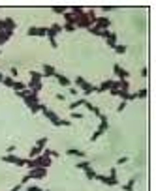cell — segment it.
I'll return each mask as SVG.
<instances>
[{"label": "cell", "instance_id": "23", "mask_svg": "<svg viewBox=\"0 0 156 191\" xmlns=\"http://www.w3.org/2000/svg\"><path fill=\"white\" fill-rule=\"evenodd\" d=\"M75 167L81 169V171H87V169H90V161H77Z\"/></svg>", "mask_w": 156, "mask_h": 191}, {"label": "cell", "instance_id": "16", "mask_svg": "<svg viewBox=\"0 0 156 191\" xmlns=\"http://www.w3.org/2000/svg\"><path fill=\"white\" fill-rule=\"evenodd\" d=\"M13 36V32H8V30H0V47L6 43V41H9V38Z\"/></svg>", "mask_w": 156, "mask_h": 191}, {"label": "cell", "instance_id": "50", "mask_svg": "<svg viewBox=\"0 0 156 191\" xmlns=\"http://www.w3.org/2000/svg\"><path fill=\"white\" fill-rule=\"evenodd\" d=\"M2 79H4V75H2V73H0V83H2Z\"/></svg>", "mask_w": 156, "mask_h": 191}, {"label": "cell", "instance_id": "3", "mask_svg": "<svg viewBox=\"0 0 156 191\" xmlns=\"http://www.w3.org/2000/svg\"><path fill=\"white\" fill-rule=\"evenodd\" d=\"M28 178H34V180H41L47 176V169H41V167H36V169H30V172L27 174Z\"/></svg>", "mask_w": 156, "mask_h": 191}, {"label": "cell", "instance_id": "47", "mask_svg": "<svg viewBox=\"0 0 156 191\" xmlns=\"http://www.w3.org/2000/svg\"><path fill=\"white\" fill-rule=\"evenodd\" d=\"M141 75H143V77L149 75V70H147V67H143V70H141Z\"/></svg>", "mask_w": 156, "mask_h": 191}, {"label": "cell", "instance_id": "46", "mask_svg": "<svg viewBox=\"0 0 156 191\" xmlns=\"http://www.w3.org/2000/svg\"><path fill=\"white\" fill-rule=\"evenodd\" d=\"M109 92H111V96H119V90H117V88H111Z\"/></svg>", "mask_w": 156, "mask_h": 191}, {"label": "cell", "instance_id": "22", "mask_svg": "<svg viewBox=\"0 0 156 191\" xmlns=\"http://www.w3.org/2000/svg\"><path fill=\"white\" fill-rule=\"evenodd\" d=\"M66 154H68V155H75V157H85V152L83 150H75V148L66 150Z\"/></svg>", "mask_w": 156, "mask_h": 191}, {"label": "cell", "instance_id": "9", "mask_svg": "<svg viewBox=\"0 0 156 191\" xmlns=\"http://www.w3.org/2000/svg\"><path fill=\"white\" fill-rule=\"evenodd\" d=\"M28 36H47V28H43V26H30L28 28Z\"/></svg>", "mask_w": 156, "mask_h": 191}, {"label": "cell", "instance_id": "24", "mask_svg": "<svg viewBox=\"0 0 156 191\" xmlns=\"http://www.w3.org/2000/svg\"><path fill=\"white\" fill-rule=\"evenodd\" d=\"M25 88H27V84L23 81H15L13 83V90H15V92H21V90H25Z\"/></svg>", "mask_w": 156, "mask_h": 191}, {"label": "cell", "instance_id": "14", "mask_svg": "<svg viewBox=\"0 0 156 191\" xmlns=\"http://www.w3.org/2000/svg\"><path fill=\"white\" fill-rule=\"evenodd\" d=\"M57 75V70L51 64H43V77H55Z\"/></svg>", "mask_w": 156, "mask_h": 191}, {"label": "cell", "instance_id": "21", "mask_svg": "<svg viewBox=\"0 0 156 191\" xmlns=\"http://www.w3.org/2000/svg\"><path fill=\"white\" fill-rule=\"evenodd\" d=\"M2 161H4V163H13V165H15L17 155H13V154H6V155H2Z\"/></svg>", "mask_w": 156, "mask_h": 191}, {"label": "cell", "instance_id": "12", "mask_svg": "<svg viewBox=\"0 0 156 191\" xmlns=\"http://www.w3.org/2000/svg\"><path fill=\"white\" fill-rule=\"evenodd\" d=\"M60 30H62V26H60V25H57V22H53V25L47 28V38H49V39H55V36H57V34H58Z\"/></svg>", "mask_w": 156, "mask_h": 191}, {"label": "cell", "instance_id": "49", "mask_svg": "<svg viewBox=\"0 0 156 191\" xmlns=\"http://www.w3.org/2000/svg\"><path fill=\"white\" fill-rule=\"evenodd\" d=\"M12 191H21V184H17V186H13V187H12Z\"/></svg>", "mask_w": 156, "mask_h": 191}, {"label": "cell", "instance_id": "51", "mask_svg": "<svg viewBox=\"0 0 156 191\" xmlns=\"http://www.w3.org/2000/svg\"><path fill=\"white\" fill-rule=\"evenodd\" d=\"M45 191H51V189H45Z\"/></svg>", "mask_w": 156, "mask_h": 191}, {"label": "cell", "instance_id": "32", "mask_svg": "<svg viewBox=\"0 0 156 191\" xmlns=\"http://www.w3.org/2000/svg\"><path fill=\"white\" fill-rule=\"evenodd\" d=\"M133 96H136V99L139 97V99H143V97H147V88H141L139 90V92L137 94H133Z\"/></svg>", "mask_w": 156, "mask_h": 191}, {"label": "cell", "instance_id": "30", "mask_svg": "<svg viewBox=\"0 0 156 191\" xmlns=\"http://www.w3.org/2000/svg\"><path fill=\"white\" fill-rule=\"evenodd\" d=\"M49 142V139L47 137H41V139H38L36 141V146H40V148H45V144Z\"/></svg>", "mask_w": 156, "mask_h": 191}, {"label": "cell", "instance_id": "37", "mask_svg": "<svg viewBox=\"0 0 156 191\" xmlns=\"http://www.w3.org/2000/svg\"><path fill=\"white\" fill-rule=\"evenodd\" d=\"M83 107H85V109H88V111H94V109H96V105H92V103H90V101H88V99H85Z\"/></svg>", "mask_w": 156, "mask_h": 191}, {"label": "cell", "instance_id": "15", "mask_svg": "<svg viewBox=\"0 0 156 191\" xmlns=\"http://www.w3.org/2000/svg\"><path fill=\"white\" fill-rule=\"evenodd\" d=\"M55 77H57V81H58V84L60 86H72V81H70V79L68 77H66V75H60V73H57V75H55Z\"/></svg>", "mask_w": 156, "mask_h": 191}, {"label": "cell", "instance_id": "35", "mask_svg": "<svg viewBox=\"0 0 156 191\" xmlns=\"http://www.w3.org/2000/svg\"><path fill=\"white\" fill-rule=\"evenodd\" d=\"M85 172H87V178H88V180H96V172L92 171V169H87Z\"/></svg>", "mask_w": 156, "mask_h": 191}, {"label": "cell", "instance_id": "48", "mask_svg": "<svg viewBox=\"0 0 156 191\" xmlns=\"http://www.w3.org/2000/svg\"><path fill=\"white\" fill-rule=\"evenodd\" d=\"M55 97H57L58 101H64V99H66V97H64V94H57V96H55Z\"/></svg>", "mask_w": 156, "mask_h": 191}, {"label": "cell", "instance_id": "43", "mask_svg": "<svg viewBox=\"0 0 156 191\" xmlns=\"http://www.w3.org/2000/svg\"><path fill=\"white\" fill-rule=\"evenodd\" d=\"M49 43H51V47H53V49H57V47H58V43H57V39H49Z\"/></svg>", "mask_w": 156, "mask_h": 191}, {"label": "cell", "instance_id": "5", "mask_svg": "<svg viewBox=\"0 0 156 191\" xmlns=\"http://www.w3.org/2000/svg\"><path fill=\"white\" fill-rule=\"evenodd\" d=\"M40 103V96L38 94H34V92H30L27 97H25V105L28 107V109H32L34 105H38Z\"/></svg>", "mask_w": 156, "mask_h": 191}, {"label": "cell", "instance_id": "27", "mask_svg": "<svg viewBox=\"0 0 156 191\" xmlns=\"http://www.w3.org/2000/svg\"><path fill=\"white\" fill-rule=\"evenodd\" d=\"M51 11H55V13H66V11H68V8H66V6H53Z\"/></svg>", "mask_w": 156, "mask_h": 191}, {"label": "cell", "instance_id": "6", "mask_svg": "<svg viewBox=\"0 0 156 191\" xmlns=\"http://www.w3.org/2000/svg\"><path fill=\"white\" fill-rule=\"evenodd\" d=\"M41 112H43V114H45V118H47V120H49V122L53 124V126L57 128V124H58V120H60L57 112H55V111H49V109H43Z\"/></svg>", "mask_w": 156, "mask_h": 191}, {"label": "cell", "instance_id": "8", "mask_svg": "<svg viewBox=\"0 0 156 191\" xmlns=\"http://www.w3.org/2000/svg\"><path fill=\"white\" fill-rule=\"evenodd\" d=\"M105 186H117L119 184V180H117V169L115 167H111V172H109V176H105V182H104Z\"/></svg>", "mask_w": 156, "mask_h": 191}, {"label": "cell", "instance_id": "2", "mask_svg": "<svg viewBox=\"0 0 156 191\" xmlns=\"http://www.w3.org/2000/svg\"><path fill=\"white\" fill-rule=\"evenodd\" d=\"M73 25H75V28H77V26H79V28H90V26H92V19L87 15V11H83L81 15L75 17V22H73Z\"/></svg>", "mask_w": 156, "mask_h": 191}, {"label": "cell", "instance_id": "20", "mask_svg": "<svg viewBox=\"0 0 156 191\" xmlns=\"http://www.w3.org/2000/svg\"><path fill=\"white\" fill-rule=\"evenodd\" d=\"M41 154H43V148H40V146H32V148H30V159H32V157L41 155Z\"/></svg>", "mask_w": 156, "mask_h": 191}, {"label": "cell", "instance_id": "17", "mask_svg": "<svg viewBox=\"0 0 156 191\" xmlns=\"http://www.w3.org/2000/svg\"><path fill=\"white\" fill-rule=\"evenodd\" d=\"M105 43L109 45L111 49H115V45H117V34L115 32H109V36L105 38Z\"/></svg>", "mask_w": 156, "mask_h": 191}, {"label": "cell", "instance_id": "11", "mask_svg": "<svg viewBox=\"0 0 156 191\" xmlns=\"http://www.w3.org/2000/svg\"><path fill=\"white\" fill-rule=\"evenodd\" d=\"M111 88H115V81H111V79H107V81H104L100 86H96V92H109Z\"/></svg>", "mask_w": 156, "mask_h": 191}, {"label": "cell", "instance_id": "10", "mask_svg": "<svg viewBox=\"0 0 156 191\" xmlns=\"http://www.w3.org/2000/svg\"><path fill=\"white\" fill-rule=\"evenodd\" d=\"M15 26H17V22H15L12 17H6V19H2V30L13 32V30H15Z\"/></svg>", "mask_w": 156, "mask_h": 191}, {"label": "cell", "instance_id": "26", "mask_svg": "<svg viewBox=\"0 0 156 191\" xmlns=\"http://www.w3.org/2000/svg\"><path fill=\"white\" fill-rule=\"evenodd\" d=\"M64 19H66V22H72V25L75 22V15L72 13V11H66V13H64ZM73 26H75V25H73Z\"/></svg>", "mask_w": 156, "mask_h": 191}, {"label": "cell", "instance_id": "36", "mask_svg": "<svg viewBox=\"0 0 156 191\" xmlns=\"http://www.w3.org/2000/svg\"><path fill=\"white\" fill-rule=\"evenodd\" d=\"M17 75H19V70H17V67H9V77H12V79H17Z\"/></svg>", "mask_w": 156, "mask_h": 191}, {"label": "cell", "instance_id": "39", "mask_svg": "<svg viewBox=\"0 0 156 191\" xmlns=\"http://www.w3.org/2000/svg\"><path fill=\"white\" fill-rule=\"evenodd\" d=\"M62 28H64V30H66V32H73V30H75V26H73V25H72V22H66V25H64V26H62Z\"/></svg>", "mask_w": 156, "mask_h": 191}, {"label": "cell", "instance_id": "44", "mask_svg": "<svg viewBox=\"0 0 156 191\" xmlns=\"http://www.w3.org/2000/svg\"><path fill=\"white\" fill-rule=\"evenodd\" d=\"M68 92H70L72 96H75V94H77V88H73V86H70V88H68Z\"/></svg>", "mask_w": 156, "mask_h": 191}, {"label": "cell", "instance_id": "34", "mask_svg": "<svg viewBox=\"0 0 156 191\" xmlns=\"http://www.w3.org/2000/svg\"><path fill=\"white\" fill-rule=\"evenodd\" d=\"M130 161V157L128 155H122V157H119V159H117V165H126Z\"/></svg>", "mask_w": 156, "mask_h": 191}, {"label": "cell", "instance_id": "29", "mask_svg": "<svg viewBox=\"0 0 156 191\" xmlns=\"http://www.w3.org/2000/svg\"><path fill=\"white\" fill-rule=\"evenodd\" d=\"M88 32L94 34V36H102V38H104V32H105V30H100V28H96V26H90V28H88Z\"/></svg>", "mask_w": 156, "mask_h": 191}, {"label": "cell", "instance_id": "41", "mask_svg": "<svg viewBox=\"0 0 156 191\" xmlns=\"http://www.w3.org/2000/svg\"><path fill=\"white\" fill-rule=\"evenodd\" d=\"M27 191H43V189H41L40 186H30V187H28Z\"/></svg>", "mask_w": 156, "mask_h": 191}, {"label": "cell", "instance_id": "7", "mask_svg": "<svg viewBox=\"0 0 156 191\" xmlns=\"http://www.w3.org/2000/svg\"><path fill=\"white\" fill-rule=\"evenodd\" d=\"M107 129H109V122H102V124H100V128H98V129H96V131L92 133L90 141H96L98 137H102V135H104V133H105Z\"/></svg>", "mask_w": 156, "mask_h": 191}, {"label": "cell", "instance_id": "19", "mask_svg": "<svg viewBox=\"0 0 156 191\" xmlns=\"http://www.w3.org/2000/svg\"><path fill=\"white\" fill-rule=\"evenodd\" d=\"M85 99L87 97H81V99H77V101H73V103H70V111H77L79 107H83V103H85Z\"/></svg>", "mask_w": 156, "mask_h": 191}, {"label": "cell", "instance_id": "40", "mask_svg": "<svg viewBox=\"0 0 156 191\" xmlns=\"http://www.w3.org/2000/svg\"><path fill=\"white\" fill-rule=\"evenodd\" d=\"M15 165H17V167H25V165H27V159H21V157H17Z\"/></svg>", "mask_w": 156, "mask_h": 191}, {"label": "cell", "instance_id": "18", "mask_svg": "<svg viewBox=\"0 0 156 191\" xmlns=\"http://www.w3.org/2000/svg\"><path fill=\"white\" fill-rule=\"evenodd\" d=\"M136 182H137V176H132L128 182L124 184V191H133V186H136Z\"/></svg>", "mask_w": 156, "mask_h": 191}, {"label": "cell", "instance_id": "31", "mask_svg": "<svg viewBox=\"0 0 156 191\" xmlns=\"http://www.w3.org/2000/svg\"><path fill=\"white\" fill-rule=\"evenodd\" d=\"M30 77L34 79V81H41V79H43V73H40V71H30Z\"/></svg>", "mask_w": 156, "mask_h": 191}, {"label": "cell", "instance_id": "1", "mask_svg": "<svg viewBox=\"0 0 156 191\" xmlns=\"http://www.w3.org/2000/svg\"><path fill=\"white\" fill-rule=\"evenodd\" d=\"M75 86H79V88L83 90V92H85V96H88V94H94V92H96V86H92V84L88 83L87 79H83L81 75L75 79Z\"/></svg>", "mask_w": 156, "mask_h": 191}, {"label": "cell", "instance_id": "33", "mask_svg": "<svg viewBox=\"0 0 156 191\" xmlns=\"http://www.w3.org/2000/svg\"><path fill=\"white\" fill-rule=\"evenodd\" d=\"M73 120H81L83 118V112H79V111H72V114H70Z\"/></svg>", "mask_w": 156, "mask_h": 191}, {"label": "cell", "instance_id": "13", "mask_svg": "<svg viewBox=\"0 0 156 191\" xmlns=\"http://www.w3.org/2000/svg\"><path fill=\"white\" fill-rule=\"evenodd\" d=\"M113 71H115V75H117L119 79H126V81H128V71H126V70H122L119 64L113 66Z\"/></svg>", "mask_w": 156, "mask_h": 191}, {"label": "cell", "instance_id": "42", "mask_svg": "<svg viewBox=\"0 0 156 191\" xmlns=\"http://www.w3.org/2000/svg\"><path fill=\"white\" fill-rule=\"evenodd\" d=\"M124 109H126V101H122V103H120V105L117 107V111H119V112H122Z\"/></svg>", "mask_w": 156, "mask_h": 191}, {"label": "cell", "instance_id": "38", "mask_svg": "<svg viewBox=\"0 0 156 191\" xmlns=\"http://www.w3.org/2000/svg\"><path fill=\"white\" fill-rule=\"evenodd\" d=\"M60 126L70 128V120H64V118H60V120H58V124H57V128H60Z\"/></svg>", "mask_w": 156, "mask_h": 191}, {"label": "cell", "instance_id": "25", "mask_svg": "<svg viewBox=\"0 0 156 191\" xmlns=\"http://www.w3.org/2000/svg\"><path fill=\"white\" fill-rule=\"evenodd\" d=\"M13 83H15V79H12V77H4L2 79V84L8 86V88H13Z\"/></svg>", "mask_w": 156, "mask_h": 191}, {"label": "cell", "instance_id": "45", "mask_svg": "<svg viewBox=\"0 0 156 191\" xmlns=\"http://www.w3.org/2000/svg\"><path fill=\"white\" fill-rule=\"evenodd\" d=\"M15 152V146H8V150H6V154H13Z\"/></svg>", "mask_w": 156, "mask_h": 191}, {"label": "cell", "instance_id": "28", "mask_svg": "<svg viewBox=\"0 0 156 191\" xmlns=\"http://www.w3.org/2000/svg\"><path fill=\"white\" fill-rule=\"evenodd\" d=\"M126 51H128L126 45H115V53L117 54H126Z\"/></svg>", "mask_w": 156, "mask_h": 191}, {"label": "cell", "instance_id": "4", "mask_svg": "<svg viewBox=\"0 0 156 191\" xmlns=\"http://www.w3.org/2000/svg\"><path fill=\"white\" fill-rule=\"evenodd\" d=\"M96 28H100V30H109V26H111V19L109 17H96Z\"/></svg>", "mask_w": 156, "mask_h": 191}]
</instances>
